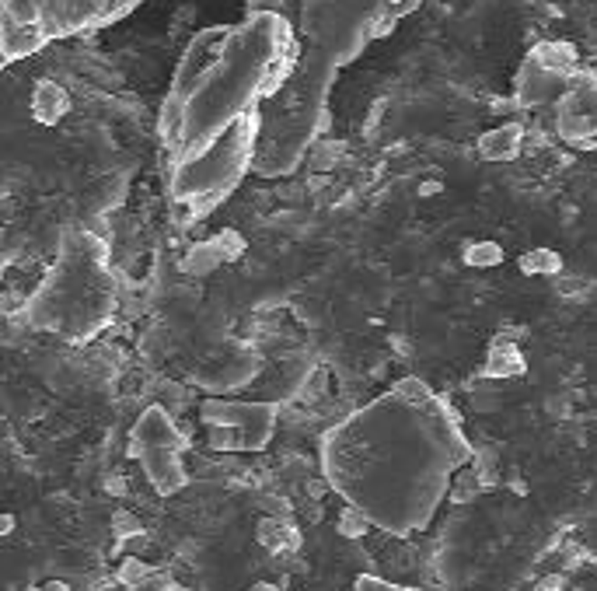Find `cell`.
I'll return each instance as SVG.
<instances>
[{
    "instance_id": "cell-17",
    "label": "cell",
    "mask_w": 597,
    "mask_h": 591,
    "mask_svg": "<svg viewBox=\"0 0 597 591\" xmlns=\"http://www.w3.org/2000/svg\"><path fill=\"white\" fill-rule=\"evenodd\" d=\"M339 528H342V536H353V539H357V536H363V532L371 528V521L360 515V511H353V508H346V511H342V521H339Z\"/></svg>"
},
{
    "instance_id": "cell-4",
    "label": "cell",
    "mask_w": 597,
    "mask_h": 591,
    "mask_svg": "<svg viewBox=\"0 0 597 591\" xmlns=\"http://www.w3.org/2000/svg\"><path fill=\"white\" fill-rule=\"evenodd\" d=\"M116 305L120 287L109 266V246L84 228H67L53 266L24 305V315L35 329L67 344H91L112 322Z\"/></svg>"
},
{
    "instance_id": "cell-21",
    "label": "cell",
    "mask_w": 597,
    "mask_h": 591,
    "mask_svg": "<svg viewBox=\"0 0 597 591\" xmlns=\"http://www.w3.org/2000/svg\"><path fill=\"white\" fill-rule=\"evenodd\" d=\"M43 588H46V591H71V588H67V585H63V581H46Z\"/></svg>"
},
{
    "instance_id": "cell-20",
    "label": "cell",
    "mask_w": 597,
    "mask_h": 591,
    "mask_svg": "<svg viewBox=\"0 0 597 591\" xmlns=\"http://www.w3.org/2000/svg\"><path fill=\"white\" fill-rule=\"evenodd\" d=\"M11 532H14V515L0 511V536H11Z\"/></svg>"
},
{
    "instance_id": "cell-13",
    "label": "cell",
    "mask_w": 597,
    "mask_h": 591,
    "mask_svg": "<svg viewBox=\"0 0 597 591\" xmlns=\"http://www.w3.org/2000/svg\"><path fill=\"white\" fill-rule=\"evenodd\" d=\"M521 270L525 273H559L563 270V259H559V252H552V248H531L525 259H521Z\"/></svg>"
},
{
    "instance_id": "cell-1",
    "label": "cell",
    "mask_w": 597,
    "mask_h": 591,
    "mask_svg": "<svg viewBox=\"0 0 597 591\" xmlns=\"http://www.w3.org/2000/svg\"><path fill=\"white\" fill-rule=\"evenodd\" d=\"M297 35L273 11L196 32L158 112V144L171 210L210 218L252 175L263 109L294 71Z\"/></svg>"
},
{
    "instance_id": "cell-7",
    "label": "cell",
    "mask_w": 597,
    "mask_h": 591,
    "mask_svg": "<svg viewBox=\"0 0 597 591\" xmlns=\"http://www.w3.org/2000/svg\"><path fill=\"white\" fill-rule=\"evenodd\" d=\"M276 402L207 399L199 406V423L207 427L214 451H263L276 431Z\"/></svg>"
},
{
    "instance_id": "cell-22",
    "label": "cell",
    "mask_w": 597,
    "mask_h": 591,
    "mask_svg": "<svg viewBox=\"0 0 597 591\" xmlns=\"http://www.w3.org/2000/svg\"><path fill=\"white\" fill-rule=\"evenodd\" d=\"M28 591H46V588H43V585H39V588H28Z\"/></svg>"
},
{
    "instance_id": "cell-6",
    "label": "cell",
    "mask_w": 597,
    "mask_h": 591,
    "mask_svg": "<svg viewBox=\"0 0 597 591\" xmlns=\"http://www.w3.org/2000/svg\"><path fill=\"white\" fill-rule=\"evenodd\" d=\"M186 448H189V438L175 427L171 413L158 402L147 406L133 427V434H130V455L140 459L147 483L161 497H171L189 483L186 466H182Z\"/></svg>"
},
{
    "instance_id": "cell-9",
    "label": "cell",
    "mask_w": 597,
    "mask_h": 591,
    "mask_svg": "<svg viewBox=\"0 0 597 591\" xmlns=\"http://www.w3.org/2000/svg\"><path fill=\"white\" fill-rule=\"evenodd\" d=\"M570 77L552 74V71H545L538 60H531V56H527L525 63H521V74H517V92H514V95H517V105L534 109V105L555 102L563 92H566V81H570Z\"/></svg>"
},
{
    "instance_id": "cell-8",
    "label": "cell",
    "mask_w": 597,
    "mask_h": 591,
    "mask_svg": "<svg viewBox=\"0 0 597 591\" xmlns=\"http://www.w3.org/2000/svg\"><path fill=\"white\" fill-rule=\"evenodd\" d=\"M555 130L570 144L597 137V74L576 71L566 81V92L555 99Z\"/></svg>"
},
{
    "instance_id": "cell-10",
    "label": "cell",
    "mask_w": 597,
    "mask_h": 591,
    "mask_svg": "<svg viewBox=\"0 0 597 591\" xmlns=\"http://www.w3.org/2000/svg\"><path fill=\"white\" fill-rule=\"evenodd\" d=\"M525 148V126L517 123H503L496 130H489V133H482L478 137V154L486 158V161H514L517 154Z\"/></svg>"
},
{
    "instance_id": "cell-16",
    "label": "cell",
    "mask_w": 597,
    "mask_h": 591,
    "mask_svg": "<svg viewBox=\"0 0 597 591\" xmlns=\"http://www.w3.org/2000/svg\"><path fill=\"white\" fill-rule=\"evenodd\" d=\"M353 591H419V588H406V585H395V581H384V577H374V574H360Z\"/></svg>"
},
{
    "instance_id": "cell-2",
    "label": "cell",
    "mask_w": 597,
    "mask_h": 591,
    "mask_svg": "<svg viewBox=\"0 0 597 591\" xmlns=\"http://www.w3.org/2000/svg\"><path fill=\"white\" fill-rule=\"evenodd\" d=\"M472 455L454 406L423 378L395 382L322 438L325 483L395 539L430 525Z\"/></svg>"
},
{
    "instance_id": "cell-12",
    "label": "cell",
    "mask_w": 597,
    "mask_h": 591,
    "mask_svg": "<svg viewBox=\"0 0 597 591\" xmlns=\"http://www.w3.org/2000/svg\"><path fill=\"white\" fill-rule=\"evenodd\" d=\"M527 56L538 60L552 74H563V77L576 74V50L570 43H538Z\"/></svg>"
},
{
    "instance_id": "cell-15",
    "label": "cell",
    "mask_w": 597,
    "mask_h": 591,
    "mask_svg": "<svg viewBox=\"0 0 597 591\" xmlns=\"http://www.w3.org/2000/svg\"><path fill=\"white\" fill-rule=\"evenodd\" d=\"M126 591H171V577H168L165 570L150 567L144 577H137L133 585H126Z\"/></svg>"
},
{
    "instance_id": "cell-11",
    "label": "cell",
    "mask_w": 597,
    "mask_h": 591,
    "mask_svg": "<svg viewBox=\"0 0 597 591\" xmlns=\"http://www.w3.org/2000/svg\"><path fill=\"white\" fill-rule=\"evenodd\" d=\"M486 374H489V378H510V374H525V357H521L517 344H510V333H500V336L489 344Z\"/></svg>"
},
{
    "instance_id": "cell-18",
    "label": "cell",
    "mask_w": 597,
    "mask_h": 591,
    "mask_svg": "<svg viewBox=\"0 0 597 591\" xmlns=\"http://www.w3.org/2000/svg\"><path fill=\"white\" fill-rule=\"evenodd\" d=\"M147 570H150V564H144V560H137V557H130V560H122V567H120V585L126 588V585H133L137 577H144Z\"/></svg>"
},
{
    "instance_id": "cell-5",
    "label": "cell",
    "mask_w": 597,
    "mask_h": 591,
    "mask_svg": "<svg viewBox=\"0 0 597 591\" xmlns=\"http://www.w3.org/2000/svg\"><path fill=\"white\" fill-rule=\"evenodd\" d=\"M144 0H0V71L53 43L109 28Z\"/></svg>"
},
{
    "instance_id": "cell-14",
    "label": "cell",
    "mask_w": 597,
    "mask_h": 591,
    "mask_svg": "<svg viewBox=\"0 0 597 591\" xmlns=\"http://www.w3.org/2000/svg\"><path fill=\"white\" fill-rule=\"evenodd\" d=\"M465 263L468 266H500L503 248L496 242H472V246H465Z\"/></svg>"
},
{
    "instance_id": "cell-3",
    "label": "cell",
    "mask_w": 597,
    "mask_h": 591,
    "mask_svg": "<svg viewBox=\"0 0 597 591\" xmlns=\"http://www.w3.org/2000/svg\"><path fill=\"white\" fill-rule=\"evenodd\" d=\"M423 0H248L245 11H273L297 35V60L284 88L265 102L252 175L297 172L329 130V99L342 67L371 43L391 35Z\"/></svg>"
},
{
    "instance_id": "cell-19",
    "label": "cell",
    "mask_w": 597,
    "mask_h": 591,
    "mask_svg": "<svg viewBox=\"0 0 597 591\" xmlns=\"http://www.w3.org/2000/svg\"><path fill=\"white\" fill-rule=\"evenodd\" d=\"M116 528H120V536L126 539V536H137V532H140V521H133L126 511H120V515H116Z\"/></svg>"
}]
</instances>
